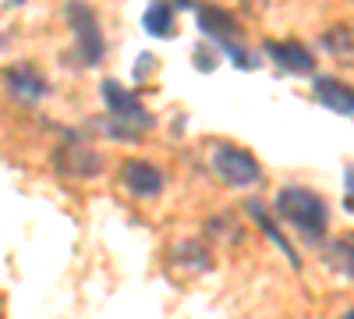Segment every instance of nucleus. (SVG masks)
Masks as SVG:
<instances>
[{"label": "nucleus", "mask_w": 354, "mask_h": 319, "mask_svg": "<svg viewBox=\"0 0 354 319\" xmlns=\"http://www.w3.org/2000/svg\"><path fill=\"white\" fill-rule=\"evenodd\" d=\"M315 100L333 113H344V118L354 113V89L340 78H319L315 82Z\"/></svg>", "instance_id": "1a4fd4ad"}, {"label": "nucleus", "mask_w": 354, "mask_h": 319, "mask_svg": "<svg viewBox=\"0 0 354 319\" xmlns=\"http://www.w3.org/2000/svg\"><path fill=\"white\" fill-rule=\"evenodd\" d=\"M277 213H280L290 227H298L308 241H319L322 230H326V220H330L326 202H322L315 192L298 188V185H287V188L277 195Z\"/></svg>", "instance_id": "f257e3e1"}, {"label": "nucleus", "mask_w": 354, "mask_h": 319, "mask_svg": "<svg viewBox=\"0 0 354 319\" xmlns=\"http://www.w3.org/2000/svg\"><path fill=\"white\" fill-rule=\"evenodd\" d=\"M198 25H202V33L209 36V39H216V43H223L230 53H234V64H245V68H252L255 61H248V53L238 46V25H234V18L230 15H223V11H216V8H198Z\"/></svg>", "instance_id": "20e7f679"}, {"label": "nucleus", "mask_w": 354, "mask_h": 319, "mask_svg": "<svg viewBox=\"0 0 354 319\" xmlns=\"http://www.w3.org/2000/svg\"><path fill=\"white\" fill-rule=\"evenodd\" d=\"M142 21H145V33L149 36H160V39L174 36V11H170V4H149V11L142 15Z\"/></svg>", "instance_id": "9b49d317"}, {"label": "nucleus", "mask_w": 354, "mask_h": 319, "mask_svg": "<svg viewBox=\"0 0 354 319\" xmlns=\"http://www.w3.org/2000/svg\"><path fill=\"white\" fill-rule=\"evenodd\" d=\"M4 82H8V93L21 103H36V100L46 96V78L36 75L32 68H11L4 75Z\"/></svg>", "instance_id": "6e6552de"}, {"label": "nucleus", "mask_w": 354, "mask_h": 319, "mask_svg": "<svg viewBox=\"0 0 354 319\" xmlns=\"http://www.w3.org/2000/svg\"><path fill=\"white\" fill-rule=\"evenodd\" d=\"M326 263H330L337 273H344V277L354 280V241H333V245L326 248Z\"/></svg>", "instance_id": "f8f14e48"}, {"label": "nucleus", "mask_w": 354, "mask_h": 319, "mask_svg": "<svg viewBox=\"0 0 354 319\" xmlns=\"http://www.w3.org/2000/svg\"><path fill=\"white\" fill-rule=\"evenodd\" d=\"M53 160L64 178H93V174H100V156L88 146H61Z\"/></svg>", "instance_id": "39448f33"}, {"label": "nucleus", "mask_w": 354, "mask_h": 319, "mask_svg": "<svg viewBox=\"0 0 354 319\" xmlns=\"http://www.w3.org/2000/svg\"><path fill=\"white\" fill-rule=\"evenodd\" d=\"M322 50L340 64H354V28L351 25H333L322 33Z\"/></svg>", "instance_id": "9d476101"}, {"label": "nucleus", "mask_w": 354, "mask_h": 319, "mask_svg": "<svg viewBox=\"0 0 354 319\" xmlns=\"http://www.w3.org/2000/svg\"><path fill=\"white\" fill-rule=\"evenodd\" d=\"M15 4H21V0H15Z\"/></svg>", "instance_id": "4468645a"}, {"label": "nucleus", "mask_w": 354, "mask_h": 319, "mask_svg": "<svg viewBox=\"0 0 354 319\" xmlns=\"http://www.w3.org/2000/svg\"><path fill=\"white\" fill-rule=\"evenodd\" d=\"M121 181L128 192L135 195H160L163 188V174L153 167V163H145V160H128L121 167Z\"/></svg>", "instance_id": "423d86ee"}, {"label": "nucleus", "mask_w": 354, "mask_h": 319, "mask_svg": "<svg viewBox=\"0 0 354 319\" xmlns=\"http://www.w3.org/2000/svg\"><path fill=\"white\" fill-rule=\"evenodd\" d=\"M68 21H71V33H75V43H78L82 64H96L103 57V36H100L96 15L88 11L82 0H71V4H68Z\"/></svg>", "instance_id": "7ed1b4c3"}, {"label": "nucleus", "mask_w": 354, "mask_h": 319, "mask_svg": "<svg viewBox=\"0 0 354 319\" xmlns=\"http://www.w3.org/2000/svg\"><path fill=\"white\" fill-rule=\"evenodd\" d=\"M266 50H270V57L277 61L280 71H290V75H312L315 71L312 53L301 43H270Z\"/></svg>", "instance_id": "0eeeda50"}, {"label": "nucleus", "mask_w": 354, "mask_h": 319, "mask_svg": "<svg viewBox=\"0 0 354 319\" xmlns=\"http://www.w3.org/2000/svg\"><path fill=\"white\" fill-rule=\"evenodd\" d=\"M347 213H354V167H347Z\"/></svg>", "instance_id": "ddd939ff"}, {"label": "nucleus", "mask_w": 354, "mask_h": 319, "mask_svg": "<svg viewBox=\"0 0 354 319\" xmlns=\"http://www.w3.org/2000/svg\"><path fill=\"white\" fill-rule=\"evenodd\" d=\"M213 174L230 188H248L259 181V163L252 153H245L238 146H216L213 149Z\"/></svg>", "instance_id": "f03ea898"}]
</instances>
